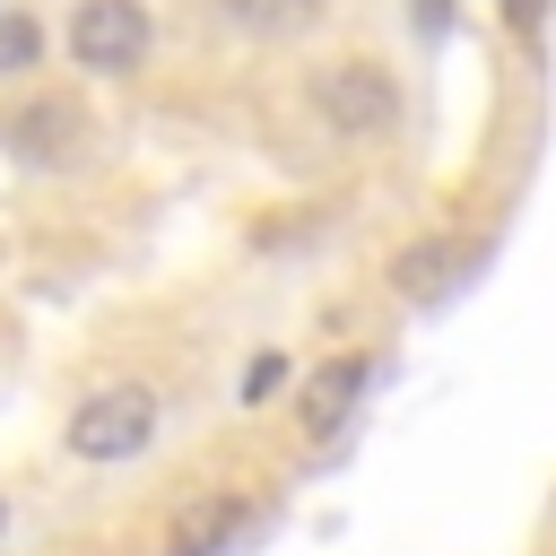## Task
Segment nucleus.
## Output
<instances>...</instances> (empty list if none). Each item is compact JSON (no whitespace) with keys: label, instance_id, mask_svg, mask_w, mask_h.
<instances>
[{"label":"nucleus","instance_id":"obj_9","mask_svg":"<svg viewBox=\"0 0 556 556\" xmlns=\"http://www.w3.org/2000/svg\"><path fill=\"white\" fill-rule=\"evenodd\" d=\"M35 52H43V26H35L26 9H9V17H0V78L35 70Z\"/></svg>","mask_w":556,"mask_h":556},{"label":"nucleus","instance_id":"obj_10","mask_svg":"<svg viewBox=\"0 0 556 556\" xmlns=\"http://www.w3.org/2000/svg\"><path fill=\"white\" fill-rule=\"evenodd\" d=\"M278 374H287V356H261V365H252V374H243V400H261V391H269V382H278Z\"/></svg>","mask_w":556,"mask_h":556},{"label":"nucleus","instance_id":"obj_1","mask_svg":"<svg viewBox=\"0 0 556 556\" xmlns=\"http://www.w3.org/2000/svg\"><path fill=\"white\" fill-rule=\"evenodd\" d=\"M156 426H165V408H156L148 382H104L61 417V452L87 460V469H122V460H139L156 443Z\"/></svg>","mask_w":556,"mask_h":556},{"label":"nucleus","instance_id":"obj_4","mask_svg":"<svg viewBox=\"0 0 556 556\" xmlns=\"http://www.w3.org/2000/svg\"><path fill=\"white\" fill-rule=\"evenodd\" d=\"M235 35H252V43H295V35H313L321 26V9L330 0H208Z\"/></svg>","mask_w":556,"mask_h":556},{"label":"nucleus","instance_id":"obj_8","mask_svg":"<svg viewBox=\"0 0 556 556\" xmlns=\"http://www.w3.org/2000/svg\"><path fill=\"white\" fill-rule=\"evenodd\" d=\"M452 261H460L452 243H417V252H400V269H391V278H400V295H434Z\"/></svg>","mask_w":556,"mask_h":556},{"label":"nucleus","instance_id":"obj_11","mask_svg":"<svg viewBox=\"0 0 556 556\" xmlns=\"http://www.w3.org/2000/svg\"><path fill=\"white\" fill-rule=\"evenodd\" d=\"M0 539H9V495H0Z\"/></svg>","mask_w":556,"mask_h":556},{"label":"nucleus","instance_id":"obj_7","mask_svg":"<svg viewBox=\"0 0 556 556\" xmlns=\"http://www.w3.org/2000/svg\"><path fill=\"white\" fill-rule=\"evenodd\" d=\"M243 530V504H217V513H191L182 530H174V556H217L226 539Z\"/></svg>","mask_w":556,"mask_h":556},{"label":"nucleus","instance_id":"obj_2","mask_svg":"<svg viewBox=\"0 0 556 556\" xmlns=\"http://www.w3.org/2000/svg\"><path fill=\"white\" fill-rule=\"evenodd\" d=\"M313 122L330 130V139H348V148H374V139H391L400 130V78L382 70V61H321L313 70Z\"/></svg>","mask_w":556,"mask_h":556},{"label":"nucleus","instance_id":"obj_5","mask_svg":"<svg viewBox=\"0 0 556 556\" xmlns=\"http://www.w3.org/2000/svg\"><path fill=\"white\" fill-rule=\"evenodd\" d=\"M78 130H87V122H78L70 104H26V113H9L0 139H9L26 165H61V156H78Z\"/></svg>","mask_w":556,"mask_h":556},{"label":"nucleus","instance_id":"obj_6","mask_svg":"<svg viewBox=\"0 0 556 556\" xmlns=\"http://www.w3.org/2000/svg\"><path fill=\"white\" fill-rule=\"evenodd\" d=\"M356 391H365V365H321L313 374V391H304V434H339L348 426V408H356Z\"/></svg>","mask_w":556,"mask_h":556},{"label":"nucleus","instance_id":"obj_3","mask_svg":"<svg viewBox=\"0 0 556 556\" xmlns=\"http://www.w3.org/2000/svg\"><path fill=\"white\" fill-rule=\"evenodd\" d=\"M156 43V17L148 0H78L70 9V61L96 70V78H130Z\"/></svg>","mask_w":556,"mask_h":556}]
</instances>
